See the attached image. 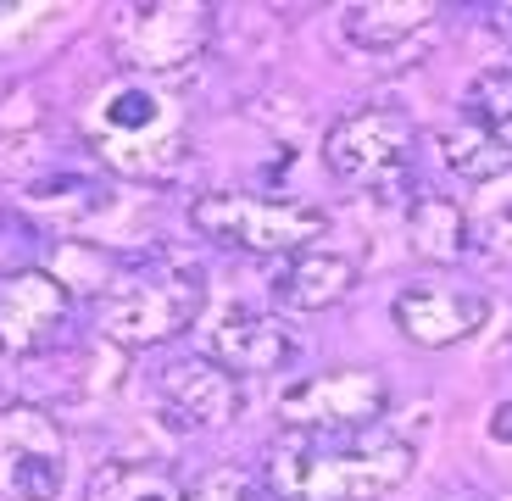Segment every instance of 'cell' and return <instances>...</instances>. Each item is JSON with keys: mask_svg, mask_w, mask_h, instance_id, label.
Segmentation results:
<instances>
[{"mask_svg": "<svg viewBox=\"0 0 512 501\" xmlns=\"http://www.w3.org/2000/svg\"><path fill=\"white\" fill-rule=\"evenodd\" d=\"M468 123H479L501 145H512V73H479L468 84Z\"/></svg>", "mask_w": 512, "mask_h": 501, "instance_id": "obj_20", "label": "cell"}, {"mask_svg": "<svg viewBox=\"0 0 512 501\" xmlns=\"http://www.w3.org/2000/svg\"><path fill=\"white\" fill-rule=\"evenodd\" d=\"M190 223L218 245L256 251V257H295L312 251L329 218L323 206L295 201V195H201L190 206Z\"/></svg>", "mask_w": 512, "mask_h": 501, "instance_id": "obj_4", "label": "cell"}, {"mask_svg": "<svg viewBox=\"0 0 512 501\" xmlns=\"http://www.w3.org/2000/svg\"><path fill=\"white\" fill-rule=\"evenodd\" d=\"M201 307H206L201 268L173 257V251H156V257L123 262L101 284V334L128 351L167 346L201 318Z\"/></svg>", "mask_w": 512, "mask_h": 501, "instance_id": "obj_2", "label": "cell"}, {"mask_svg": "<svg viewBox=\"0 0 512 501\" xmlns=\"http://www.w3.org/2000/svg\"><path fill=\"white\" fill-rule=\"evenodd\" d=\"M73 323V290L45 268L0 273V351L6 357H45L62 346Z\"/></svg>", "mask_w": 512, "mask_h": 501, "instance_id": "obj_9", "label": "cell"}, {"mask_svg": "<svg viewBox=\"0 0 512 501\" xmlns=\"http://www.w3.org/2000/svg\"><path fill=\"white\" fill-rule=\"evenodd\" d=\"M390 318H396V329L407 334L412 346L440 351V346H457V340L485 329L490 296L479 284H462V279H423V284L401 290Z\"/></svg>", "mask_w": 512, "mask_h": 501, "instance_id": "obj_10", "label": "cell"}, {"mask_svg": "<svg viewBox=\"0 0 512 501\" xmlns=\"http://www.w3.org/2000/svg\"><path fill=\"white\" fill-rule=\"evenodd\" d=\"M496 28H501V39L512 45V6H501V12H496Z\"/></svg>", "mask_w": 512, "mask_h": 501, "instance_id": "obj_23", "label": "cell"}, {"mask_svg": "<svg viewBox=\"0 0 512 501\" xmlns=\"http://www.w3.org/2000/svg\"><path fill=\"white\" fill-rule=\"evenodd\" d=\"M184 501H245V490H240V485H229V479H212V485L190 490Z\"/></svg>", "mask_w": 512, "mask_h": 501, "instance_id": "obj_21", "label": "cell"}, {"mask_svg": "<svg viewBox=\"0 0 512 501\" xmlns=\"http://www.w3.org/2000/svg\"><path fill=\"white\" fill-rule=\"evenodd\" d=\"M407 240L423 262H462L474 251V234H468V212L446 195H418L407 206Z\"/></svg>", "mask_w": 512, "mask_h": 501, "instance_id": "obj_15", "label": "cell"}, {"mask_svg": "<svg viewBox=\"0 0 512 501\" xmlns=\"http://www.w3.org/2000/svg\"><path fill=\"white\" fill-rule=\"evenodd\" d=\"M412 156H418V129L396 106H362L346 112L323 134V162H329L334 179L357 184V190H396L407 184Z\"/></svg>", "mask_w": 512, "mask_h": 501, "instance_id": "obj_5", "label": "cell"}, {"mask_svg": "<svg viewBox=\"0 0 512 501\" xmlns=\"http://www.w3.org/2000/svg\"><path fill=\"white\" fill-rule=\"evenodd\" d=\"M468 234H474V245L485 257H496L512 268V173L496 184H485L479 206L468 212Z\"/></svg>", "mask_w": 512, "mask_h": 501, "instance_id": "obj_19", "label": "cell"}, {"mask_svg": "<svg viewBox=\"0 0 512 501\" xmlns=\"http://www.w3.org/2000/svg\"><path fill=\"white\" fill-rule=\"evenodd\" d=\"M412 474L401 435H290L268 451V490L279 501H379Z\"/></svg>", "mask_w": 512, "mask_h": 501, "instance_id": "obj_1", "label": "cell"}, {"mask_svg": "<svg viewBox=\"0 0 512 501\" xmlns=\"http://www.w3.org/2000/svg\"><path fill=\"white\" fill-rule=\"evenodd\" d=\"M435 156H440L446 173H457V179H468V184H496L512 173V145H501L496 134L468 123V117L435 134Z\"/></svg>", "mask_w": 512, "mask_h": 501, "instance_id": "obj_16", "label": "cell"}, {"mask_svg": "<svg viewBox=\"0 0 512 501\" xmlns=\"http://www.w3.org/2000/svg\"><path fill=\"white\" fill-rule=\"evenodd\" d=\"M67 485V440L51 412H0V490L12 501H56Z\"/></svg>", "mask_w": 512, "mask_h": 501, "instance_id": "obj_8", "label": "cell"}, {"mask_svg": "<svg viewBox=\"0 0 512 501\" xmlns=\"http://www.w3.org/2000/svg\"><path fill=\"white\" fill-rule=\"evenodd\" d=\"M429 23H435V6H412V0H373V6H346L340 12V28H346V39L357 45V51H401L407 39L429 34Z\"/></svg>", "mask_w": 512, "mask_h": 501, "instance_id": "obj_14", "label": "cell"}, {"mask_svg": "<svg viewBox=\"0 0 512 501\" xmlns=\"http://www.w3.org/2000/svg\"><path fill=\"white\" fill-rule=\"evenodd\" d=\"M95 151L134 179H167L184 167V134L179 117L151 84H117L95 106Z\"/></svg>", "mask_w": 512, "mask_h": 501, "instance_id": "obj_3", "label": "cell"}, {"mask_svg": "<svg viewBox=\"0 0 512 501\" xmlns=\"http://www.w3.org/2000/svg\"><path fill=\"white\" fill-rule=\"evenodd\" d=\"M156 401L173 429H229L245 407V390L212 357H173L156 373Z\"/></svg>", "mask_w": 512, "mask_h": 501, "instance_id": "obj_11", "label": "cell"}, {"mask_svg": "<svg viewBox=\"0 0 512 501\" xmlns=\"http://www.w3.org/2000/svg\"><path fill=\"white\" fill-rule=\"evenodd\" d=\"M490 440H512V401L490 412Z\"/></svg>", "mask_w": 512, "mask_h": 501, "instance_id": "obj_22", "label": "cell"}, {"mask_svg": "<svg viewBox=\"0 0 512 501\" xmlns=\"http://www.w3.org/2000/svg\"><path fill=\"white\" fill-rule=\"evenodd\" d=\"M84 501H184V490L156 463H106L95 468Z\"/></svg>", "mask_w": 512, "mask_h": 501, "instance_id": "obj_18", "label": "cell"}, {"mask_svg": "<svg viewBox=\"0 0 512 501\" xmlns=\"http://www.w3.org/2000/svg\"><path fill=\"white\" fill-rule=\"evenodd\" d=\"M390 407V385L373 368H334L295 379L279 396V418L290 435H362Z\"/></svg>", "mask_w": 512, "mask_h": 501, "instance_id": "obj_6", "label": "cell"}, {"mask_svg": "<svg viewBox=\"0 0 512 501\" xmlns=\"http://www.w3.org/2000/svg\"><path fill=\"white\" fill-rule=\"evenodd\" d=\"M206 357L240 373H279L284 362H295V329L268 312H229L218 318V329L206 334Z\"/></svg>", "mask_w": 512, "mask_h": 501, "instance_id": "obj_12", "label": "cell"}, {"mask_svg": "<svg viewBox=\"0 0 512 501\" xmlns=\"http://www.w3.org/2000/svg\"><path fill=\"white\" fill-rule=\"evenodd\" d=\"M351 284H357V262L351 257H340V251H295L273 273V301L290 312H323L334 301H346Z\"/></svg>", "mask_w": 512, "mask_h": 501, "instance_id": "obj_13", "label": "cell"}, {"mask_svg": "<svg viewBox=\"0 0 512 501\" xmlns=\"http://www.w3.org/2000/svg\"><path fill=\"white\" fill-rule=\"evenodd\" d=\"M212 45V12L190 0H156V6H128L112 28V51L134 73H179L201 62Z\"/></svg>", "mask_w": 512, "mask_h": 501, "instance_id": "obj_7", "label": "cell"}, {"mask_svg": "<svg viewBox=\"0 0 512 501\" xmlns=\"http://www.w3.org/2000/svg\"><path fill=\"white\" fill-rule=\"evenodd\" d=\"M17 201L28 212H45V218H90L106 206V184L84 179V173H45V179H28Z\"/></svg>", "mask_w": 512, "mask_h": 501, "instance_id": "obj_17", "label": "cell"}]
</instances>
